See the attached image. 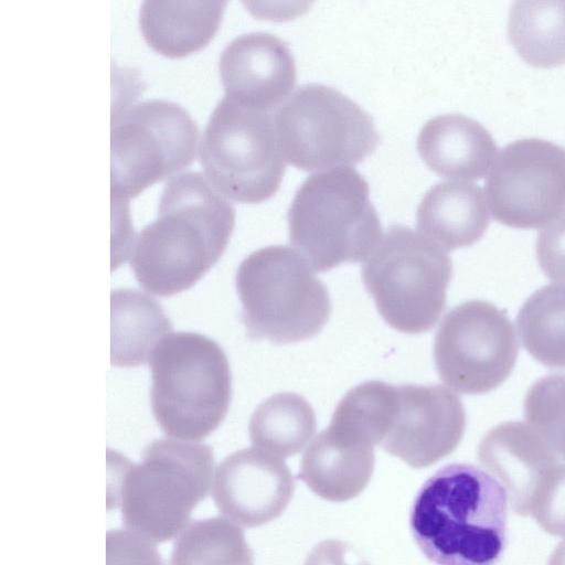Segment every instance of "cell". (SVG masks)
<instances>
[{
	"mask_svg": "<svg viewBox=\"0 0 565 565\" xmlns=\"http://www.w3.org/2000/svg\"><path fill=\"white\" fill-rule=\"evenodd\" d=\"M235 215L232 202L203 173L171 178L157 218L132 241L129 263L137 282L162 297L193 287L223 255Z\"/></svg>",
	"mask_w": 565,
	"mask_h": 565,
	"instance_id": "obj_1",
	"label": "cell"
},
{
	"mask_svg": "<svg viewBox=\"0 0 565 565\" xmlns=\"http://www.w3.org/2000/svg\"><path fill=\"white\" fill-rule=\"evenodd\" d=\"M507 515L502 484L473 465L451 463L423 484L409 523L419 550L437 565H494Z\"/></svg>",
	"mask_w": 565,
	"mask_h": 565,
	"instance_id": "obj_2",
	"label": "cell"
},
{
	"mask_svg": "<svg viewBox=\"0 0 565 565\" xmlns=\"http://www.w3.org/2000/svg\"><path fill=\"white\" fill-rule=\"evenodd\" d=\"M108 458L124 529L156 545L177 539L211 492L215 468L207 445L159 438L139 462L116 452Z\"/></svg>",
	"mask_w": 565,
	"mask_h": 565,
	"instance_id": "obj_3",
	"label": "cell"
},
{
	"mask_svg": "<svg viewBox=\"0 0 565 565\" xmlns=\"http://www.w3.org/2000/svg\"><path fill=\"white\" fill-rule=\"evenodd\" d=\"M150 405L170 438L198 443L224 420L232 376L223 349L196 332L168 334L149 358Z\"/></svg>",
	"mask_w": 565,
	"mask_h": 565,
	"instance_id": "obj_4",
	"label": "cell"
},
{
	"mask_svg": "<svg viewBox=\"0 0 565 565\" xmlns=\"http://www.w3.org/2000/svg\"><path fill=\"white\" fill-rule=\"evenodd\" d=\"M292 247L313 271L366 259L383 233L365 179L353 167L310 174L288 209Z\"/></svg>",
	"mask_w": 565,
	"mask_h": 565,
	"instance_id": "obj_5",
	"label": "cell"
},
{
	"mask_svg": "<svg viewBox=\"0 0 565 565\" xmlns=\"http://www.w3.org/2000/svg\"><path fill=\"white\" fill-rule=\"evenodd\" d=\"M247 335L276 344L317 335L331 315L326 285L292 247L257 249L241 263L235 279Z\"/></svg>",
	"mask_w": 565,
	"mask_h": 565,
	"instance_id": "obj_6",
	"label": "cell"
},
{
	"mask_svg": "<svg viewBox=\"0 0 565 565\" xmlns=\"http://www.w3.org/2000/svg\"><path fill=\"white\" fill-rule=\"evenodd\" d=\"M451 275L447 250L399 224L387 228L361 269L381 317L408 334L435 327L446 307Z\"/></svg>",
	"mask_w": 565,
	"mask_h": 565,
	"instance_id": "obj_7",
	"label": "cell"
},
{
	"mask_svg": "<svg viewBox=\"0 0 565 565\" xmlns=\"http://www.w3.org/2000/svg\"><path fill=\"white\" fill-rule=\"evenodd\" d=\"M286 162L305 171L351 167L377 147L372 117L338 89L319 83L297 87L274 113Z\"/></svg>",
	"mask_w": 565,
	"mask_h": 565,
	"instance_id": "obj_8",
	"label": "cell"
},
{
	"mask_svg": "<svg viewBox=\"0 0 565 565\" xmlns=\"http://www.w3.org/2000/svg\"><path fill=\"white\" fill-rule=\"evenodd\" d=\"M198 151L207 181L236 202L259 203L271 198L286 171L274 114L226 96L211 113Z\"/></svg>",
	"mask_w": 565,
	"mask_h": 565,
	"instance_id": "obj_9",
	"label": "cell"
},
{
	"mask_svg": "<svg viewBox=\"0 0 565 565\" xmlns=\"http://www.w3.org/2000/svg\"><path fill=\"white\" fill-rule=\"evenodd\" d=\"M198 147V125L179 104L151 98L117 113L110 129L113 204L190 166Z\"/></svg>",
	"mask_w": 565,
	"mask_h": 565,
	"instance_id": "obj_10",
	"label": "cell"
},
{
	"mask_svg": "<svg viewBox=\"0 0 565 565\" xmlns=\"http://www.w3.org/2000/svg\"><path fill=\"white\" fill-rule=\"evenodd\" d=\"M440 380L461 394L495 390L512 373L519 355L514 327L508 316L483 300H469L444 318L434 341Z\"/></svg>",
	"mask_w": 565,
	"mask_h": 565,
	"instance_id": "obj_11",
	"label": "cell"
},
{
	"mask_svg": "<svg viewBox=\"0 0 565 565\" xmlns=\"http://www.w3.org/2000/svg\"><path fill=\"white\" fill-rule=\"evenodd\" d=\"M493 218L516 228L545 227L565 212V149L523 138L495 157L486 180Z\"/></svg>",
	"mask_w": 565,
	"mask_h": 565,
	"instance_id": "obj_12",
	"label": "cell"
},
{
	"mask_svg": "<svg viewBox=\"0 0 565 565\" xmlns=\"http://www.w3.org/2000/svg\"><path fill=\"white\" fill-rule=\"evenodd\" d=\"M465 428V407L450 390L397 385L390 428L380 446L413 468H426L458 447Z\"/></svg>",
	"mask_w": 565,
	"mask_h": 565,
	"instance_id": "obj_13",
	"label": "cell"
},
{
	"mask_svg": "<svg viewBox=\"0 0 565 565\" xmlns=\"http://www.w3.org/2000/svg\"><path fill=\"white\" fill-rule=\"evenodd\" d=\"M294 491V477L285 461L249 447L232 452L215 467L211 495L224 518L256 527L281 515Z\"/></svg>",
	"mask_w": 565,
	"mask_h": 565,
	"instance_id": "obj_14",
	"label": "cell"
},
{
	"mask_svg": "<svg viewBox=\"0 0 565 565\" xmlns=\"http://www.w3.org/2000/svg\"><path fill=\"white\" fill-rule=\"evenodd\" d=\"M221 82L230 99L259 110L281 105L292 93L297 70L287 43L268 32L233 39L218 60Z\"/></svg>",
	"mask_w": 565,
	"mask_h": 565,
	"instance_id": "obj_15",
	"label": "cell"
},
{
	"mask_svg": "<svg viewBox=\"0 0 565 565\" xmlns=\"http://www.w3.org/2000/svg\"><path fill=\"white\" fill-rule=\"evenodd\" d=\"M373 447L374 444L358 429L331 419L303 452L298 478L324 500H351L372 478Z\"/></svg>",
	"mask_w": 565,
	"mask_h": 565,
	"instance_id": "obj_16",
	"label": "cell"
},
{
	"mask_svg": "<svg viewBox=\"0 0 565 565\" xmlns=\"http://www.w3.org/2000/svg\"><path fill=\"white\" fill-rule=\"evenodd\" d=\"M478 459L501 481L512 511L522 516L530 514L536 490L561 462L530 425L516 420L491 428L479 444Z\"/></svg>",
	"mask_w": 565,
	"mask_h": 565,
	"instance_id": "obj_17",
	"label": "cell"
},
{
	"mask_svg": "<svg viewBox=\"0 0 565 565\" xmlns=\"http://www.w3.org/2000/svg\"><path fill=\"white\" fill-rule=\"evenodd\" d=\"M417 150L435 173L457 181L483 178L497 156V143L479 121L462 114L430 118L417 136Z\"/></svg>",
	"mask_w": 565,
	"mask_h": 565,
	"instance_id": "obj_18",
	"label": "cell"
},
{
	"mask_svg": "<svg viewBox=\"0 0 565 565\" xmlns=\"http://www.w3.org/2000/svg\"><path fill=\"white\" fill-rule=\"evenodd\" d=\"M489 223L486 193L469 181L449 180L434 184L416 211L418 232L445 250L473 245Z\"/></svg>",
	"mask_w": 565,
	"mask_h": 565,
	"instance_id": "obj_19",
	"label": "cell"
},
{
	"mask_svg": "<svg viewBox=\"0 0 565 565\" xmlns=\"http://www.w3.org/2000/svg\"><path fill=\"white\" fill-rule=\"evenodd\" d=\"M226 3L223 0H146L139 11L142 36L164 56H185L213 39Z\"/></svg>",
	"mask_w": 565,
	"mask_h": 565,
	"instance_id": "obj_20",
	"label": "cell"
},
{
	"mask_svg": "<svg viewBox=\"0 0 565 565\" xmlns=\"http://www.w3.org/2000/svg\"><path fill=\"white\" fill-rule=\"evenodd\" d=\"M110 318V362L115 366L146 363L172 329L157 300L130 288L111 290Z\"/></svg>",
	"mask_w": 565,
	"mask_h": 565,
	"instance_id": "obj_21",
	"label": "cell"
},
{
	"mask_svg": "<svg viewBox=\"0 0 565 565\" xmlns=\"http://www.w3.org/2000/svg\"><path fill=\"white\" fill-rule=\"evenodd\" d=\"M508 38L534 67L565 63V0H518L508 17Z\"/></svg>",
	"mask_w": 565,
	"mask_h": 565,
	"instance_id": "obj_22",
	"label": "cell"
},
{
	"mask_svg": "<svg viewBox=\"0 0 565 565\" xmlns=\"http://www.w3.org/2000/svg\"><path fill=\"white\" fill-rule=\"evenodd\" d=\"M316 425L313 408L306 398L296 393H278L256 408L248 434L257 448L278 457H291L310 440Z\"/></svg>",
	"mask_w": 565,
	"mask_h": 565,
	"instance_id": "obj_23",
	"label": "cell"
},
{
	"mask_svg": "<svg viewBox=\"0 0 565 565\" xmlns=\"http://www.w3.org/2000/svg\"><path fill=\"white\" fill-rule=\"evenodd\" d=\"M516 326L524 349L536 361L565 369V284L535 290L520 309Z\"/></svg>",
	"mask_w": 565,
	"mask_h": 565,
	"instance_id": "obj_24",
	"label": "cell"
},
{
	"mask_svg": "<svg viewBox=\"0 0 565 565\" xmlns=\"http://www.w3.org/2000/svg\"><path fill=\"white\" fill-rule=\"evenodd\" d=\"M169 565H254L242 527L222 516L190 522L175 539Z\"/></svg>",
	"mask_w": 565,
	"mask_h": 565,
	"instance_id": "obj_25",
	"label": "cell"
},
{
	"mask_svg": "<svg viewBox=\"0 0 565 565\" xmlns=\"http://www.w3.org/2000/svg\"><path fill=\"white\" fill-rule=\"evenodd\" d=\"M524 416L565 462V374L546 375L532 385L524 399Z\"/></svg>",
	"mask_w": 565,
	"mask_h": 565,
	"instance_id": "obj_26",
	"label": "cell"
},
{
	"mask_svg": "<svg viewBox=\"0 0 565 565\" xmlns=\"http://www.w3.org/2000/svg\"><path fill=\"white\" fill-rule=\"evenodd\" d=\"M548 534L565 536V462L543 480L530 507V514Z\"/></svg>",
	"mask_w": 565,
	"mask_h": 565,
	"instance_id": "obj_27",
	"label": "cell"
},
{
	"mask_svg": "<svg viewBox=\"0 0 565 565\" xmlns=\"http://www.w3.org/2000/svg\"><path fill=\"white\" fill-rule=\"evenodd\" d=\"M106 565H164L157 545L127 531L106 533Z\"/></svg>",
	"mask_w": 565,
	"mask_h": 565,
	"instance_id": "obj_28",
	"label": "cell"
},
{
	"mask_svg": "<svg viewBox=\"0 0 565 565\" xmlns=\"http://www.w3.org/2000/svg\"><path fill=\"white\" fill-rule=\"evenodd\" d=\"M535 253L543 273L565 284V212L540 232Z\"/></svg>",
	"mask_w": 565,
	"mask_h": 565,
	"instance_id": "obj_29",
	"label": "cell"
},
{
	"mask_svg": "<svg viewBox=\"0 0 565 565\" xmlns=\"http://www.w3.org/2000/svg\"><path fill=\"white\" fill-rule=\"evenodd\" d=\"M303 565H370L348 543L339 540H326L317 544Z\"/></svg>",
	"mask_w": 565,
	"mask_h": 565,
	"instance_id": "obj_30",
	"label": "cell"
},
{
	"mask_svg": "<svg viewBox=\"0 0 565 565\" xmlns=\"http://www.w3.org/2000/svg\"><path fill=\"white\" fill-rule=\"evenodd\" d=\"M547 565H565V540L556 546Z\"/></svg>",
	"mask_w": 565,
	"mask_h": 565,
	"instance_id": "obj_31",
	"label": "cell"
}]
</instances>
